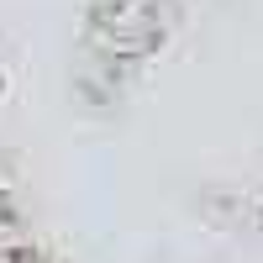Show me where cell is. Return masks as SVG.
Segmentation results:
<instances>
[{
    "label": "cell",
    "instance_id": "obj_1",
    "mask_svg": "<svg viewBox=\"0 0 263 263\" xmlns=\"http://www.w3.org/2000/svg\"><path fill=\"white\" fill-rule=\"evenodd\" d=\"M168 6L174 0H95L90 11V53L105 74H126L158 48V37L168 32Z\"/></svg>",
    "mask_w": 263,
    "mask_h": 263
},
{
    "label": "cell",
    "instance_id": "obj_2",
    "mask_svg": "<svg viewBox=\"0 0 263 263\" xmlns=\"http://www.w3.org/2000/svg\"><path fill=\"white\" fill-rule=\"evenodd\" d=\"M0 263H48V258H37L27 248H11V253H0Z\"/></svg>",
    "mask_w": 263,
    "mask_h": 263
}]
</instances>
